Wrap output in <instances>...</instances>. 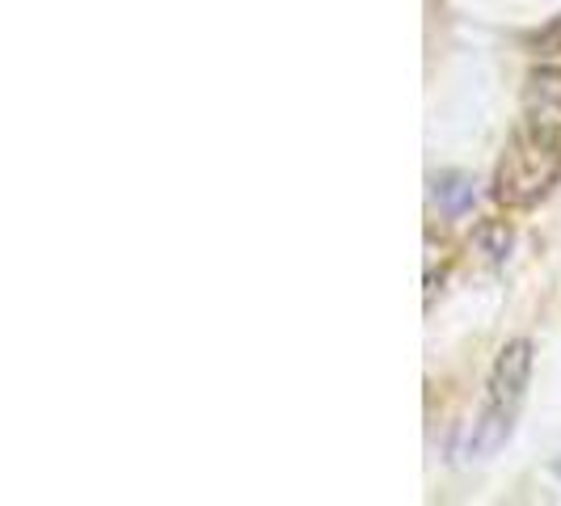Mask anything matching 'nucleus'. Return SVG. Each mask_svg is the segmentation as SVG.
Wrapping results in <instances>:
<instances>
[{"mask_svg":"<svg viewBox=\"0 0 561 506\" xmlns=\"http://www.w3.org/2000/svg\"><path fill=\"white\" fill-rule=\"evenodd\" d=\"M561 182V77L540 72L528 89V106L494 169V198L503 207H536Z\"/></svg>","mask_w":561,"mask_h":506,"instance_id":"f257e3e1","label":"nucleus"},{"mask_svg":"<svg viewBox=\"0 0 561 506\" xmlns=\"http://www.w3.org/2000/svg\"><path fill=\"white\" fill-rule=\"evenodd\" d=\"M528 380H533V342L511 337L490 367V380H485V405H481L478 426L469 435L473 456H490L511 439L515 418L524 410V396H528Z\"/></svg>","mask_w":561,"mask_h":506,"instance_id":"f03ea898","label":"nucleus"},{"mask_svg":"<svg viewBox=\"0 0 561 506\" xmlns=\"http://www.w3.org/2000/svg\"><path fill=\"white\" fill-rule=\"evenodd\" d=\"M435 203L448 211V216H465L473 207V182L465 173H439L435 177Z\"/></svg>","mask_w":561,"mask_h":506,"instance_id":"7ed1b4c3","label":"nucleus"},{"mask_svg":"<svg viewBox=\"0 0 561 506\" xmlns=\"http://www.w3.org/2000/svg\"><path fill=\"white\" fill-rule=\"evenodd\" d=\"M473 241L481 245V253H490V262H503L511 253V228L503 220H485V225H478Z\"/></svg>","mask_w":561,"mask_h":506,"instance_id":"20e7f679","label":"nucleus"},{"mask_svg":"<svg viewBox=\"0 0 561 506\" xmlns=\"http://www.w3.org/2000/svg\"><path fill=\"white\" fill-rule=\"evenodd\" d=\"M536 47H540V56H558L561 51V22H553L545 34H536Z\"/></svg>","mask_w":561,"mask_h":506,"instance_id":"39448f33","label":"nucleus"},{"mask_svg":"<svg viewBox=\"0 0 561 506\" xmlns=\"http://www.w3.org/2000/svg\"><path fill=\"white\" fill-rule=\"evenodd\" d=\"M553 469H558V478H561V460H558V464H553Z\"/></svg>","mask_w":561,"mask_h":506,"instance_id":"423d86ee","label":"nucleus"}]
</instances>
